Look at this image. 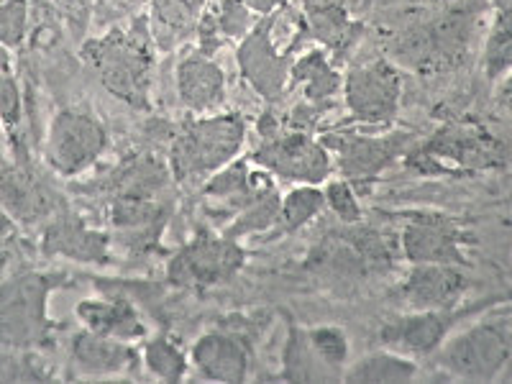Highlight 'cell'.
<instances>
[{
	"mask_svg": "<svg viewBox=\"0 0 512 384\" xmlns=\"http://www.w3.org/2000/svg\"><path fill=\"white\" fill-rule=\"evenodd\" d=\"M479 8L472 0H456L420 18L390 41V59L402 70L433 77L456 70L477 36Z\"/></svg>",
	"mask_w": 512,
	"mask_h": 384,
	"instance_id": "cell-1",
	"label": "cell"
},
{
	"mask_svg": "<svg viewBox=\"0 0 512 384\" xmlns=\"http://www.w3.org/2000/svg\"><path fill=\"white\" fill-rule=\"evenodd\" d=\"M495 308L456 328L436 351L433 361L443 377L459 382L512 379V303L500 313H492Z\"/></svg>",
	"mask_w": 512,
	"mask_h": 384,
	"instance_id": "cell-2",
	"label": "cell"
},
{
	"mask_svg": "<svg viewBox=\"0 0 512 384\" xmlns=\"http://www.w3.org/2000/svg\"><path fill=\"white\" fill-rule=\"evenodd\" d=\"M152 31L139 18L131 29H113L90 39L82 47V59L113 98L134 108H149L154 82Z\"/></svg>",
	"mask_w": 512,
	"mask_h": 384,
	"instance_id": "cell-3",
	"label": "cell"
},
{
	"mask_svg": "<svg viewBox=\"0 0 512 384\" xmlns=\"http://www.w3.org/2000/svg\"><path fill=\"white\" fill-rule=\"evenodd\" d=\"M505 164V146L484 123L464 118L438 126L425 141L410 146L405 167L415 175H479Z\"/></svg>",
	"mask_w": 512,
	"mask_h": 384,
	"instance_id": "cell-4",
	"label": "cell"
},
{
	"mask_svg": "<svg viewBox=\"0 0 512 384\" xmlns=\"http://www.w3.org/2000/svg\"><path fill=\"white\" fill-rule=\"evenodd\" d=\"M246 141L241 113L195 116L175 134L169 149V172L177 182H205L213 172L239 157Z\"/></svg>",
	"mask_w": 512,
	"mask_h": 384,
	"instance_id": "cell-5",
	"label": "cell"
},
{
	"mask_svg": "<svg viewBox=\"0 0 512 384\" xmlns=\"http://www.w3.org/2000/svg\"><path fill=\"white\" fill-rule=\"evenodd\" d=\"M62 274L18 272L0 282V346L13 351L47 349L54 341L49 297Z\"/></svg>",
	"mask_w": 512,
	"mask_h": 384,
	"instance_id": "cell-6",
	"label": "cell"
},
{
	"mask_svg": "<svg viewBox=\"0 0 512 384\" xmlns=\"http://www.w3.org/2000/svg\"><path fill=\"white\" fill-rule=\"evenodd\" d=\"M344 228L331 231L308 256V267L331 280H369L390 272L400 246L392 244L382 231L361 223H341Z\"/></svg>",
	"mask_w": 512,
	"mask_h": 384,
	"instance_id": "cell-7",
	"label": "cell"
},
{
	"mask_svg": "<svg viewBox=\"0 0 512 384\" xmlns=\"http://www.w3.org/2000/svg\"><path fill=\"white\" fill-rule=\"evenodd\" d=\"M400 256L408 264H469L474 249L472 231L443 210L405 213L397 233Z\"/></svg>",
	"mask_w": 512,
	"mask_h": 384,
	"instance_id": "cell-8",
	"label": "cell"
},
{
	"mask_svg": "<svg viewBox=\"0 0 512 384\" xmlns=\"http://www.w3.org/2000/svg\"><path fill=\"white\" fill-rule=\"evenodd\" d=\"M505 303V297H489L482 305H469V308L454 310H405L395 315L379 328V344L384 349H392L397 354H405L410 359H433L436 351L446 344V338L464 326V320H472L474 315Z\"/></svg>",
	"mask_w": 512,
	"mask_h": 384,
	"instance_id": "cell-9",
	"label": "cell"
},
{
	"mask_svg": "<svg viewBox=\"0 0 512 384\" xmlns=\"http://www.w3.org/2000/svg\"><path fill=\"white\" fill-rule=\"evenodd\" d=\"M246 251L226 233L200 231L192 241L180 246L167 264V282L177 290H210L231 282L244 269Z\"/></svg>",
	"mask_w": 512,
	"mask_h": 384,
	"instance_id": "cell-10",
	"label": "cell"
},
{
	"mask_svg": "<svg viewBox=\"0 0 512 384\" xmlns=\"http://www.w3.org/2000/svg\"><path fill=\"white\" fill-rule=\"evenodd\" d=\"M108 149V131L95 113L85 108H62L49 123L44 157L62 177L88 172Z\"/></svg>",
	"mask_w": 512,
	"mask_h": 384,
	"instance_id": "cell-11",
	"label": "cell"
},
{
	"mask_svg": "<svg viewBox=\"0 0 512 384\" xmlns=\"http://www.w3.org/2000/svg\"><path fill=\"white\" fill-rule=\"evenodd\" d=\"M328 152L336 154V167L344 180H349L356 190L372 185L379 175H384L395 162L405 159L415 136L408 131L392 134H333L323 139Z\"/></svg>",
	"mask_w": 512,
	"mask_h": 384,
	"instance_id": "cell-12",
	"label": "cell"
},
{
	"mask_svg": "<svg viewBox=\"0 0 512 384\" xmlns=\"http://www.w3.org/2000/svg\"><path fill=\"white\" fill-rule=\"evenodd\" d=\"M402 75L392 59L377 57L354 64L344 77V100L351 116L369 126H387L397 118Z\"/></svg>",
	"mask_w": 512,
	"mask_h": 384,
	"instance_id": "cell-13",
	"label": "cell"
},
{
	"mask_svg": "<svg viewBox=\"0 0 512 384\" xmlns=\"http://www.w3.org/2000/svg\"><path fill=\"white\" fill-rule=\"evenodd\" d=\"M251 162L272 177L297 182V185H320L331 177L336 167L328 146L303 131L264 139L251 154Z\"/></svg>",
	"mask_w": 512,
	"mask_h": 384,
	"instance_id": "cell-14",
	"label": "cell"
},
{
	"mask_svg": "<svg viewBox=\"0 0 512 384\" xmlns=\"http://www.w3.org/2000/svg\"><path fill=\"white\" fill-rule=\"evenodd\" d=\"M190 367L208 382H246L254 369V341L244 323H226L203 333L190 349Z\"/></svg>",
	"mask_w": 512,
	"mask_h": 384,
	"instance_id": "cell-15",
	"label": "cell"
},
{
	"mask_svg": "<svg viewBox=\"0 0 512 384\" xmlns=\"http://www.w3.org/2000/svg\"><path fill=\"white\" fill-rule=\"evenodd\" d=\"M469 290L472 277L461 264H410L397 295L405 310H454Z\"/></svg>",
	"mask_w": 512,
	"mask_h": 384,
	"instance_id": "cell-16",
	"label": "cell"
},
{
	"mask_svg": "<svg viewBox=\"0 0 512 384\" xmlns=\"http://www.w3.org/2000/svg\"><path fill=\"white\" fill-rule=\"evenodd\" d=\"M241 77L249 82L256 93L264 100H277L285 93L290 82V57L277 52L272 39V16L259 18L254 29L241 39L239 52H236Z\"/></svg>",
	"mask_w": 512,
	"mask_h": 384,
	"instance_id": "cell-17",
	"label": "cell"
},
{
	"mask_svg": "<svg viewBox=\"0 0 512 384\" xmlns=\"http://www.w3.org/2000/svg\"><path fill=\"white\" fill-rule=\"evenodd\" d=\"M111 239L126 254L144 256L159 246L169 223V205L159 198H111Z\"/></svg>",
	"mask_w": 512,
	"mask_h": 384,
	"instance_id": "cell-18",
	"label": "cell"
},
{
	"mask_svg": "<svg viewBox=\"0 0 512 384\" xmlns=\"http://www.w3.org/2000/svg\"><path fill=\"white\" fill-rule=\"evenodd\" d=\"M0 208L18 226H39L59 213L57 192L26 164L0 167Z\"/></svg>",
	"mask_w": 512,
	"mask_h": 384,
	"instance_id": "cell-19",
	"label": "cell"
},
{
	"mask_svg": "<svg viewBox=\"0 0 512 384\" xmlns=\"http://www.w3.org/2000/svg\"><path fill=\"white\" fill-rule=\"evenodd\" d=\"M113 239L108 233L90 228L85 218L75 213H62L49 218L41 233L39 249L44 256H64L80 264H108L111 262Z\"/></svg>",
	"mask_w": 512,
	"mask_h": 384,
	"instance_id": "cell-20",
	"label": "cell"
},
{
	"mask_svg": "<svg viewBox=\"0 0 512 384\" xmlns=\"http://www.w3.org/2000/svg\"><path fill=\"white\" fill-rule=\"evenodd\" d=\"M70 359L82 377H123V374L136 372V367L141 364V351L131 341L100 336V333L82 328L72 338Z\"/></svg>",
	"mask_w": 512,
	"mask_h": 384,
	"instance_id": "cell-21",
	"label": "cell"
},
{
	"mask_svg": "<svg viewBox=\"0 0 512 384\" xmlns=\"http://www.w3.org/2000/svg\"><path fill=\"white\" fill-rule=\"evenodd\" d=\"M175 82L182 108L195 116L216 113L226 103V75L210 59V54L200 52V49L180 59Z\"/></svg>",
	"mask_w": 512,
	"mask_h": 384,
	"instance_id": "cell-22",
	"label": "cell"
},
{
	"mask_svg": "<svg viewBox=\"0 0 512 384\" xmlns=\"http://www.w3.org/2000/svg\"><path fill=\"white\" fill-rule=\"evenodd\" d=\"M75 315L82 323V328L100 333V336L121 338V341H131V344L146 338V326L139 308L123 295L80 300L75 308Z\"/></svg>",
	"mask_w": 512,
	"mask_h": 384,
	"instance_id": "cell-23",
	"label": "cell"
},
{
	"mask_svg": "<svg viewBox=\"0 0 512 384\" xmlns=\"http://www.w3.org/2000/svg\"><path fill=\"white\" fill-rule=\"evenodd\" d=\"M305 29L331 54L333 62H344L364 34V24L356 21L354 13L336 6L305 8Z\"/></svg>",
	"mask_w": 512,
	"mask_h": 384,
	"instance_id": "cell-24",
	"label": "cell"
},
{
	"mask_svg": "<svg viewBox=\"0 0 512 384\" xmlns=\"http://www.w3.org/2000/svg\"><path fill=\"white\" fill-rule=\"evenodd\" d=\"M282 382H341L336 372L323 364L318 351L313 349L308 326H300L295 318H287L285 344H282V367L277 372Z\"/></svg>",
	"mask_w": 512,
	"mask_h": 384,
	"instance_id": "cell-25",
	"label": "cell"
},
{
	"mask_svg": "<svg viewBox=\"0 0 512 384\" xmlns=\"http://www.w3.org/2000/svg\"><path fill=\"white\" fill-rule=\"evenodd\" d=\"M169 177L172 172L157 159L131 157L118 164L108 177V195L111 198H159Z\"/></svg>",
	"mask_w": 512,
	"mask_h": 384,
	"instance_id": "cell-26",
	"label": "cell"
},
{
	"mask_svg": "<svg viewBox=\"0 0 512 384\" xmlns=\"http://www.w3.org/2000/svg\"><path fill=\"white\" fill-rule=\"evenodd\" d=\"M420 377V364L405 354L392 349H377L359 356L344 369L341 382L351 384H392V382H413Z\"/></svg>",
	"mask_w": 512,
	"mask_h": 384,
	"instance_id": "cell-27",
	"label": "cell"
},
{
	"mask_svg": "<svg viewBox=\"0 0 512 384\" xmlns=\"http://www.w3.org/2000/svg\"><path fill=\"white\" fill-rule=\"evenodd\" d=\"M290 82L303 88L305 100L310 105H326L333 95H338V90L344 88L336 62L326 49H313L295 59L290 67Z\"/></svg>",
	"mask_w": 512,
	"mask_h": 384,
	"instance_id": "cell-28",
	"label": "cell"
},
{
	"mask_svg": "<svg viewBox=\"0 0 512 384\" xmlns=\"http://www.w3.org/2000/svg\"><path fill=\"white\" fill-rule=\"evenodd\" d=\"M203 8L205 0H152V36L162 47H172L198 26Z\"/></svg>",
	"mask_w": 512,
	"mask_h": 384,
	"instance_id": "cell-29",
	"label": "cell"
},
{
	"mask_svg": "<svg viewBox=\"0 0 512 384\" xmlns=\"http://www.w3.org/2000/svg\"><path fill=\"white\" fill-rule=\"evenodd\" d=\"M141 364L152 377L162 382H182L190 374V354L169 333L146 338L141 346Z\"/></svg>",
	"mask_w": 512,
	"mask_h": 384,
	"instance_id": "cell-30",
	"label": "cell"
},
{
	"mask_svg": "<svg viewBox=\"0 0 512 384\" xmlns=\"http://www.w3.org/2000/svg\"><path fill=\"white\" fill-rule=\"evenodd\" d=\"M280 208L282 198L277 190H269L259 198L251 200L241 210H236L233 221L226 226L228 239H249V236H264V233L274 231L280 226Z\"/></svg>",
	"mask_w": 512,
	"mask_h": 384,
	"instance_id": "cell-31",
	"label": "cell"
},
{
	"mask_svg": "<svg viewBox=\"0 0 512 384\" xmlns=\"http://www.w3.org/2000/svg\"><path fill=\"white\" fill-rule=\"evenodd\" d=\"M512 70V21L492 16L482 44V72L492 85Z\"/></svg>",
	"mask_w": 512,
	"mask_h": 384,
	"instance_id": "cell-32",
	"label": "cell"
},
{
	"mask_svg": "<svg viewBox=\"0 0 512 384\" xmlns=\"http://www.w3.org/2000/svg\"><path fill=\"white\" fill-rule=\"evenodd\" d=\"M326 210V195L318 185H297L282 198L280 228L282 233H295L308 226Z\"/></svg>",
	"mask_w": 512,
	"mask_h": 384,
	"instance_id": "cell-33",
	"label": "cell"
},
{
	"mask_svg": "<svg viewBox=\"0 0 512 384\" xmlns=\"http://www.w3.org/2000/svg\"><path fill=\"white\" fill-rule=\"evenodd\" d=\"M308 336L313 349L323 359L331 372L338 377H344V369L351 364V341L349 333L341 326H331V323H320V326H308Z\"/></svg>",
	"mask_w": 512,
	"mask_h": 384,
	"instance_id": "cell-34",
	"label": "cell"
},
{
	"mask_svg": "<svg viewBox=\"0 0 512 384\" xmlns=\"http://www.w3.org/2000/svg\"><path fill=\"white\" fill-rule=\"evenodd\" d=\"M323 195H326V208L331 210L338 221L346 223V226H351V223H361L364 210H361V203H359V190H356L349 180L341 177V180L328 182Z\"/></svg>",
	"mask_w": 512,
	"mask_h": 384,
	"instance_id": "cell-35",
	"label": "cell"
},
{
	"mask_svg": "<svg viewBox=\"0 0 512 384\" xmlns=\"http://www.w3.org/2000/svg\"><path fill=\"white\" fill-rule=\"evenodd\" d=\"M218 29H221L223 39H244L254 24L259 21L254 11L246 6L244 0H221V6L216 11Z\"/></svg>",
	"mask_w": 512,
	"mask_h": 384,
	"instance_id": "cell-36",
	"label": "cell"
},
{
	"mask_svg": "<svg viewBox=\"0 0 512 384\" xmlns=\"http://www.w3.org/2000/svg\"><path fill=\"white\" fill-rule=\"evenodd\" d=\"M29 31V0L0 3V44L16 49Z\"/></svg>",
	"mask_w": 512,
	"mask_h": 384,
	"instance_id": "cell-37",
	"label": "cell"
},
{
	"mask_svg": "<svg viewBox=\"0 0 512 384\" xmlns=\"http://www.w3.org/2000/svg\"><path fill=\"white\" fill-rule=\"evenodd\" d=\"M24 118V95L11 72H0V121L8 131L18 128Z\"/></svg>",
	"mask_w": 512,
	"mask_h": 384,
	"instance_id": "cell-38",
	"label": "cell"
},
{
	"mask_svg": "<svg viewBox=\"0 0 512 384\" xmlns=\"http://www.w3.org/2000/svg\"><path fill=\"white\" fill-rule=\"evenodd\" d=\"M49 3L59 8V13L80 31L88 26V18L93 13V0H49Z\"/></svg>",
	"mask_w": 512,
	"mask_h": 384,
	"instance_id": "cell-39",
	"label": "cell"
},
{
	"mask_svg": "<svg viewBox=\"0 0 512 384\" xmlns=\"http://www.w3.org/2000/svg\"><path fill=\"white\" fill-rule=\"evenodd\" d=\"M495 105L497 111L512 118V70L500 82H495Z\"/></svg>",
	"mask_w": 512,
	"mask_h": 384,
	"instance_id": "cell-40",
	"label": "cell"
},
{
	"mask_svg": "<svg viewBox=\"0 0 512 384\" xmlns=\"http://www.w3.org/2000/svg\"><path fill=\"white\" fill-rule=\"evenodd\" d=\"M13 233H16V223L8 216L6 210L0 208V254H8V246L13 241Z\"/></svg>",
	"mask_w": 512,
	"mask_h": 384,
	"instance_id": "cell-41",
	"label": "cell"
},
{
	"mask_svg": "<svg viewBox=\"0 0 512 384\" xmlns=\"http://www.w3.org/2000/svg\"><path fill=\"white\" fill-rule=\"evenodd\" d=\"M246 6L256 13L259 18L264 16H274V11H280V8L287 6V0H244Z\"/></svg>",
	"mask_w": 512,
	"mask_h": 384,
	"instance_id": "cell-42",
	"label": "cell"
},
{
	"mask_svg": "<svg viewBox=\"0 0 512 384\" xmlns=\"http://www.w3.org/2000/svg\"><path fill=\"white\" fill-rule=\"evenodd\" d=\"M310 6H336V8H346L351 13H359L361 8L367 6V0H303V8Z\"/></svg>",
	"mask_w": 512,
	"mask_h": 384,
	"instance_id": "cell-43",
	"label": "cell"
},
{
	"mask_svg": "<svg viewBox=\"0 0 512 384\" xmlns=\"http://www.w3.org/2000/svg\"><path fill=\"white\" fill-rule=\"evenodd\" d=\"M489 6H492V16L512 21V0H489Z\"/></svg>",
	"mask_w": 512,
	"mask_h": 384,
	"instance_id": "cell-44",
	"label": "cell"
},
{
	"mask_svg": "<svg viewBox=\"0 0 512 384\" xmlns=\"http://www.w3.org/2000/svg\"><path fill=\"white\" fill-rule=\"evenodd\" d=\"M3 264H6V254H0V269H3Z\"/></svg>",
	"mask_w": 512,
	"mask_h": 384,
	"instance_id": "cell-45",
	"label": "cell"
}]
</instances>
